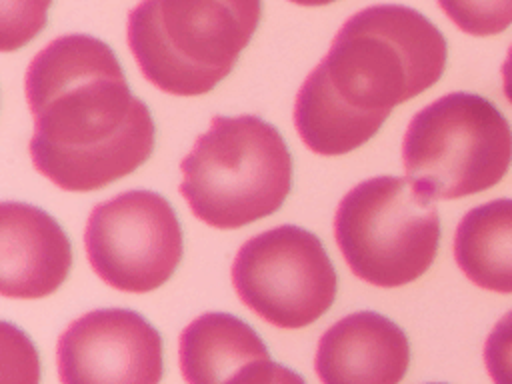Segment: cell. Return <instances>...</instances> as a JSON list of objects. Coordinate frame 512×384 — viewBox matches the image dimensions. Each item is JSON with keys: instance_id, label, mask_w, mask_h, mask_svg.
Returning a JSON list of instances; mask_svg holds the SVG:
<instances>
[{"instance_id": "10", "label": "cell", "mask_w": 512, "mask_h": 384, "mask_svg": "<svg viewBox=\"0 0 512 384\" xmlns=\"http://www.w3.org/2000/svg\"><path fill=\"white\" fill-rule=\"evenodd\" d=\"M72 268V244L62 226L26 202L0 206V292L34 300L56 292Z\"/></svg>"}, {"instance_id": "12", "label": "cell", "mask_w": 512, "mask_h": 384, "mask_svg": "<svg viewBox=\"0 0 512 384\" xmlns=\"http://www.w3.org/2000/svg\"><path fill=\"white\" fill-rule=\"evenodd\" d=\"M178 358L186 384H228L270 354L258 332L238 316L206 312L182 330Z\"/></svg>"}, {"instance_id": "3", "label": "cell", "mask_w": 512, "mask_h": 384, "mask_svg": "<svg viewBox=\"0 0 512 384\" xmlns=\"http://www.w3.org/2000/svg\"><path fill=\"white\" fill-rule=\"evenodd\" d=\"M262 0H142L128 14V48L144 78L174 96L216 88L250 44Z\"/></svg>"}, {"instance_id": "20", "label": "cell", "mask_w": 512, "mask_h": 384, "mask_svg": "<svg viewBox=\"0 0 512 384\" xmlns=\"http://www.w3.org/2000/svg\"><path fill=\"white\" fill-rule=\"evenodd\" d=\"M430 384H442V382H430Z\"/></svg>"}, {"instance_id": "1", "label": "cell", "mask_w": 512, "mask_h": 384, "mask_svg": "<svg viewBox=\"0 0 512 384\" xmlns=\"http://www.w3.org/2000/svg\"><path fill=\"white\" fill-rule=\"evenodd\" d=\"M34 168L68 192L100 190L154 152L148 106L130 92L114 50L90 34H64L28 64Z\"/></svg>"}, {"instance_id": "14", "label": "cell", "mask_w": 512, "mask_h": 384, "mask_svg": "<svg viewBox=\"0 0 512 384\" xmlns=\"http://www.w3.org/2000/svg\"><path fill=\"white\" fill-rule=\"evenodd\" d=\"M438 6L472 36H492L512 26V0H438Z\"/></svg>"}, {"instance_id": "19", "label": "cell", "mask_w": 512, "mask_h": 384, "mask_svg": "<svg viewBox=\"0 0 512 384\" xmlns=\"http://www.w3.org/2000/svg\"><path fill=\"white\" fill-rule=\"evenodd\" d=\"M294 4H300V6H326V4H332L336 0H290Z\"/></svg>"}, {"instance_id": "11", "label": "cell", "mask_w": 512, "mask_h": 384, "mask_svg": "<svg viewBox=\"0 0 512 384\" xmlns=\"http://www.w3.org/2000/svg\"><path fill=\"white\" fill-rule=\"evenodd\" d=\"M408 364L406 332L374 310L336 320L320 336L314 358L322 384H400Z\"/></svg>"}, {"instance_id": "2", "label": "cell", "mask_w": 512, "mask_h": 384, "mask_svg": "<svg viewBox=\"0 0 512 384\" xmlns=\"http://www.w3.org/2000/svg\"><path fill=\"white\" fill-rule=\"evenodd\" d=\"M446 56L442 32L410 6L374 4L352 14L296 94L298 136L322 156L360 148L394 106L440 80Z\"/></svg>"}, {"instance_id": "16", "label": "cell", "mask_w": 512, "mask_h": 384, "mask_svg": "<svg viewBox=\"0 0 512 384\" xmlns=\"http://www.w3.org/2000/svg\"><path fill=\"white\" fill-rule=\"evenodd\" d=\"M484 364L494 384H512V310L490 330L484 342Z\"/></svg>"}, {"instance_id": "7", "label": "cell", "mask_w": 512, "mask_h": 384, "mask_svg": "<svg viewBox=\"0 0 512 384\" xmlns=\"http://www.w3.org/2000/svg\"><path fill=\"white\" fill-rule=\"evenodd\" d=\"M232 284L252 312L278 328H304L326 314L338 276L316 234L282 224L248 238L232 262Z\"/></svg>"}, {"instance_id": "18", "label": "cell", "mask_w": 512, "mask_h": 384, "mask_svg": "<svg viewBox=\"0 0 512 384\" xmlns=\"http://www.w3.org/2000/svg\"><path fill=\"white\" fill-rule=\"evenodd\" d=\"M500 72H502V88H504V94H506L508 102L512 104V46L508 48V54H506V60H504Z\"/></svg>"}, {"instance_id": "6", "label": "cell", "mask_w": 512, "mask_h": 384, "mask_svg": "<svg viewBox=\"0 0 512 384\" xmlns=\"http://www.w3.org/2000/svg\"><path fill=\"white\" fill-rule=\"evenodd\" d=\"M334 238L354 276L378 288H398L432 266L440 216L434 200L408 180L374 176L338 202Z\"/></svg>"}, {"instance_id": "13", "label": "cell", "mask_w": 512, "mask_h": 384, "mask_svg": "<svg viewBox=\"0 0 512 384\" xmlns=\"http://www.w3.org/2000/svg\"><path fill=\"white\" fill-rule=\"evenodd\" d=\"M454 258L476 286L512 294V198L484 202L462 216Z\"/></svg>"}, {"instance_id": "17", "label": "cell", "mask_w": 512, "mask_h": 384, "mask_svg": "<svg viewBox=\"0 0 512 384\" xmlns=\"http://www.w3.org/2000/svg\"><path fill=\"white\" fill-rule=\"evenodd\" d=\"M228 384H306V380L292 368L264 358L246 366Z\"/></svg>"}, {"instance_id": "4", "label": "cell", "mask_w": 512, "mask_h": 384, "mask_svg": "<svg viewBox=\"0 0 512 384\" xmlns=\"http://www.w3.org/2000/svg\"><path fill=\"white\" fill-rule=\"evenodd\" d=\"M180 194L212 228L234 230L274 214L292 188V156L272 124L214 116L180 162Z\"/></svg>"}, {"instance_id": "9", "label": "cell", "mask_w": 512, "mask_h": 384, "mask_svg": "<svg viewBox=\"0 0 512 384\" xmlns=\"http://www.w3.org/2000/svg\"><path fill=\"white\" fill-rule=\"evenodd\" d=\"M56 362L62 384H160L162 336L134 310L98 308L60 334Z\"/></svg>"}, {"instance_id": "5", "label": "cell", "mask_w": 512, "mask_h": 384, "mask_svg": "<svg viewBox=\"0 0 512 384\" xmlns=\"http://www.w3.org/2000/svg\"><path fill=\"white\" fill-rule=\"evenodd\" d=\"M406 180L430 200L496 186L512 164V128L484 96L450 92L416 112L404 132Z\"/></svg>"}, {"instance_id": "15", "label": "cell", "mask_w": 512, "mask_h": 384, "mask_svg": "<svg viewBox=\"0 0 512 384\" xmlns=\"http://www.w3.org/2000/svg\"><path fill=\"white\" fill-rule=\"evenodd\" d=\"M52 0H0V48L12 52L28 44L48 20Z\"/></svg>"}, {"instance_id": "8", "label": "cell", "mask_w": 512, "mask_h": 384, "mask_svg": "<svg viewBox=\"0 0 512 384\" xmlns=\"http://www.w3.org/2000/svg\"><path fill=\"white\" fill-rule=\"evenodd\" d=\"M84 248L92 270L122 292H150L176 272L184 240L170 202L152 190H128L92 208Z\"/></svg>"}]
</instances>
